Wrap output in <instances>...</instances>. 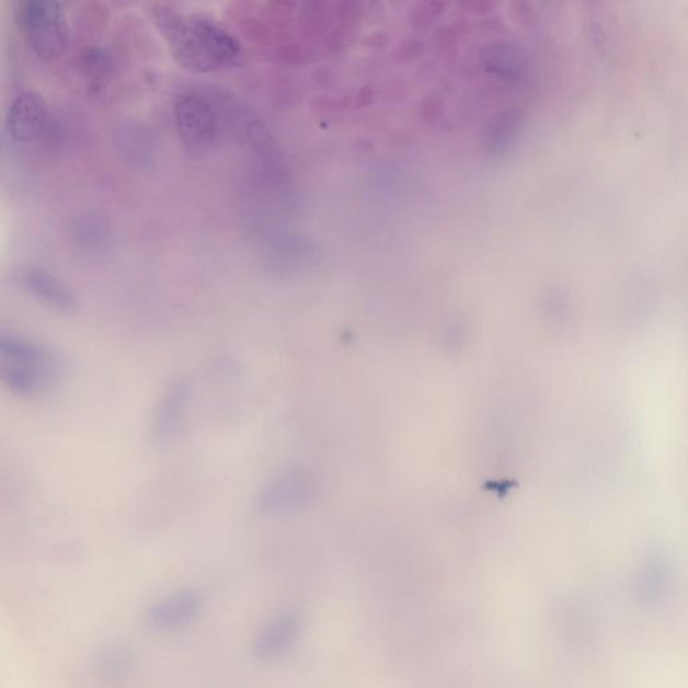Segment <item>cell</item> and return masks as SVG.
<instances>
[{"mask_svg": "<svg viewBox=\"0 0 688 688\" xmlns=\"http://www.w3.org/2000/svg\"><path fill=\"white\" fill-rule=\"evenodd\" d=\"M151 16L171 56L188 72L215 73L241 62L240 41L211 18L160 3L152 5Z\"/></svg>", "mask_w": 688, "mask_h": 688, "instance_id": "6da1fadb", "label": "cell"}, {"mask_svg": "<svg viewBox=\"0 0 688 688\" xmlns=\"http://www.w3.org/2000/svg\"><path fill=\"white\" fill-rule=\"evenodd\" d=\"M55 355L28 337L0 331V388L21 397L45 393L56 381Z\"/></svg>", "mask_w": 688, "mask_h": 688, "instance_id": "7a4b0ae2", "label": "cell"}, {"mask_svg": "<svg viewBox=\"0 0 688 688\" xmlns=\"http://www.w3.org/2000/svg\"><path fill=\"white\" fill-rule=\"evenodd\" d=\"M172 117L181 145L192 157H205L215 150L221 136V106L211 94L190 89L177 94Z\"/></svg>", "mask_w": 688, "mask_h": 688, "instance_id": "3957f363", "label": "cell"}, {"mask_svg": "<svg viewBox=\"0 0 688 688\" xmlns=\"http://www.w3.org/2000/svg\"><path fill=\"white\" fill-rule=\"evenodd\" d=\"M18 25L35 56L57 61L69 47V28L61 4L30 0L18 9Z\"/></svg>", "mask_w": 688, "mask_h": 688, "instance_id": "277c9868", "label": "cell"}, {"mask_svg": "<svg viewBox=\"0 0 688 688\" xmlns=\"http://www.w3.org/2000/svg\"><path fill=\"white\" fill-rule=\"evenodd\" d=\"M318 492V474L305 465H293L273 474L259 494L261 512L284 514L307 506Z\"/></svg>", "mask_w": 688, "mask_h": 688, "instance_id": "5b68a950", "label": "cell"}, {"mask_svg": "<svg viewBox=\"0 0 688 688\" xmlns=\"http://www.w3.org/2000/svg\"><path fill=\"white\" fill-rule=\"evenodd\" d=\"M190 394L188 379L182 374L165 385L152 416V438L158 447H170L181 435Z\"/></svg>", "mask_w": 688, "mask_h": 688, "instance_id": "8992f818", "label": "cell"}, {"mask_svg": "<svg viewBox=\"0 0 688 688\" xmlns=\"http://www.w3.org/2000/svg\"><path fill=\"white\" fill-rule=\"evenodd\" d=\"M16 282L34 299L61 312L74 311L77 299L72 289L55 275L37 266H23L16 273Z\"/></svg>", "mask_w": 688, "mask_h": 688, "instance_id": "52a82bcc", "label": "cell"}, {"mask_svg": "<svg viewBox=\"0 0 688 688\" xmlns=\"http://www.w3.org/2000/svg\"><path fill=\"white\" fill-rule=\"evenodd\" d=\"M200 598L195 592L182 590L162 598L148 612V624L158 632L183 630L197 619Z\"/></svg>", "mask_w": 688, "mask_h": 688, "instance_id": "ba28073f", "label": "cell"}, {"mask_svg": "<svg viewBox=\"0 0 688 688\" xmlns=\"http://www.w3.org/2000/svg\"><path fill=\"white\" fill-rule=\"evenodd\" d=\"M300 628V617L296 614L273 617L257 633L254 654L263 661H275L288 654L299 638Z\"/></svg>", "mask_w": 688, "mask_h": 688, "instance_id": "9c48e42d", "label": "cell"}, {"mask_svg": "<svg viewBox=\"0 0 688 688\" xmlns=\"http://www.w3.org/2000/svg\"><path fill=\"white\" fill-rule=\"evenodd\" d=\"M49 114L39 94L22 93L11 104L8 114L9 133L15 140L32 141L39 138L47 128Z\"/></svg>", "mask_w": 688, "mask_h": 688, "instance_id": "30bf717a", "label": "cell"}]
</instances>
